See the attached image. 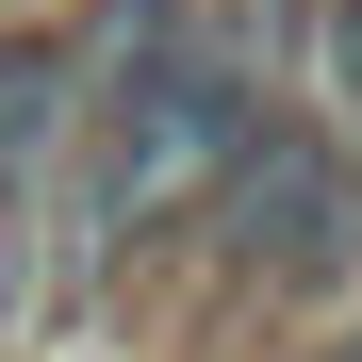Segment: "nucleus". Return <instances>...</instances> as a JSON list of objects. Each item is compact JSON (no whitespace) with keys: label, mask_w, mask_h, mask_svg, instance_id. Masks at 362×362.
I'll use <instances>...</instances> for the list:
<instances>
[{"label":"nucleus","mask_w":362,"mask_h":362,"mask_svg":"<svg viewBox=\"0 0 362 362\" xmlns=\"http://www.w3.org/2000/svg\"><path fill=\"white\" fill-rule=\"evenodd\" d=\"M214 247L247 280H280V296H329L362 264V148L346 132H264L247 165L214 181Z\"/></svg>","instance_id":"f257e3e1"},{"label":"nucleus","mask_w":362,"mask_h":362,"mask_svg":"<svg viewBox=\"0 0 362 362\" xmlns=\"http://www.w3.org/2000/svg\"><path fill=\"white\" fill-rule=\"evenodd\" d=\"M83 49L66 33H0V198H33V165L66 148V115H83Z\"/></svg>","instance_id":"f03ea898"},{"label":"nucleus","mask_w":362,"mask_h":362,"mask_svg":"<svg viewBox=\"0 0 362 362\" xmlns=\"http://www.w3.org/2000/svg\"><path fill=\"white\" fill-rule=\"evenodd\" d=\"M313 66H329V99L362 115V0H313Z\"/></svg>","instance_id":"7ed1b4c3"},{"label":"nucleus","mask_w":362,"mask_h":362,"mask_svg":"<svg viewBox=\"0 0 362 362\" xmlns=\"http://www.w3.org/2000/svg\"><path fill=\"white\" fill-rule=\"evenodd\" d=\"M33 313V198H0V329Z\"/></svg>","instance_id":"20e7f679"}]
</instances>
